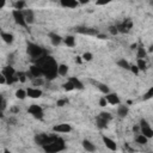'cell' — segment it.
Segmentation results:
<instances>
[{"mask_svg": "<svg viewBox=\"0 0 153 153\" xmlns=\"http://www.w3.org/2000/svg\"><path fill=\"white\" fill-rule=\"evenodd\" d=\"M29 73L31 74V76H32L33 79H35V78H39V76H43L41 68H39L36 63H33V65H31V66L29 67ZM33 79H32V80H33Z\"/></svg>", "mask_w": 153, "mask_h": 153, "instance_id": "cell-16", "label": "cell"}, {"mask_svg": "<svg viewBox=\"0 0 153 153\" xmlns=\"http://www.w3.org/2000/svg\"><path fill=\"white\" fill-rule=\"evenodd\" d=\"M43 94V91L39 87H27L26 88V97L32 98V99H37L41 98Z\"/></svg>", "mask_w": 153, "mask_h": 153, "instance_id": "cell-10", "label": "cell"}, {"mask_svg": "<svg viewBox=\"0 0 153 153\" xmlns=\"http://www.w3.org/2000/svg\"><path fill=\"white\" fill-rule=\"evenodd\" d=\"M35 63L41 68L42 75L48 80H54L57 76V62L53 56L45 54L39 59L35 60Z\"/></svg>", "mask_w": 153, "mask_h": 153, "instance_id": "cell-2", "label": "cell"}, {"mask_svg": "<svg viewBox=\"0 0 153 153\" xmlns=\"http://www.w3.org/2000/svg\"><path fill=\"white\" fill-rule=\"evenodd\" d=\"M68 80L73 84L74 90H75V88H76V90H82V88H84V84L80 81L79 78H76V76H71V78H68Z\"/></svg>", "mask_w": 153, "mask_h": 153, "instance_id": "cell-24", "label": "cell"}, {"mask_svg": "<svg viewBox=\"0 0 153 153\" xmlns=\"http://www.w3.org/2000/svg\"><path fill=\"white\" fill-rule=\"evenodd\" d=\"M135 142L139 143V145H146V143L148 142V139L139 131V133H136V135H135Z\"/></svg>", "mask_w": 153, "mask_h": 153, "instance_id": "cell-25", "label": "cell"}, {"mask_svg": "<svg viewBox=\"0 0 153 153\" xmlns=\"http://www.w3.org/2000/svg\"><path fill=\"white\" fill-rule=\"evenodd\" d=\"M1 73L4 74V76L6 78V84L7 85H11L16 81H18V76H17V72L16 69L13 68V66L8 65V66H5L1 71Z\"/></svg>", "mask_w": 153, "mask_h": 153, "instance_id": "cell-4", "label": "cell"}, {"mask_svg": "<svg viewBox=\"0 0 153 153\" xmlns=\"http://www.w3.org/2000/svg\"><path fill=\"white\" fill-rule=\"evenodd\" d=\"M53 131L56 134H67L72 131V126L69 123H59L53 127Z\"/></svg>", "mask_w": 153, "mask_h": 153, "instance_id": "cell-8", "label": "cell"}, {"mask_svg": "<svg viewBox=\"0 0 153 153\" xmlns=\"http://www.w3.org/2000/svg\"><path fill=\"white\" fill-rule=\"evenodd\" d=\"M16 97H17L18 99H20V100L25 99V98H26V90H24V88H18V90L16 91Z\"/></svg>", "mask_w": 153, "mask_h": 153, "instance_id": "cell-30", "label": "cell"}, {"mask_svg": "<svg viewBox=\"0 0 153 153\" xmlns=\"http://www.w3.org/2000/svg\"><path fill=\"white\" fill-rule=\"evenodd\" d=\"M6 104H7V103H6V99H5L4 96L0 93V110H1V111H4V110L6 109Z\"/></svg>", "mask_w": 153, "mask_h": 153, "instance_id": "cell-37", "label": "cell"}, {"mask_svg": "<svg viewBox=\"0 0 153 153\" xmlns=\"http://www.w3.org/2000/svg\"><path fill=\"white\" fill-rule=\"evenodd\" d=\"M4 84H6V78L4 76L2 73H0V85H4Z\"/></svg>", "mask_w": 153, "mask_h": 153, "instance_id": "cell-42", "label": "cell"}, {"mask_svg": "<svg viewBox=\"0 0 153 153\" xmlns=\"http://www.w3.org/2000/svg\"><path fill=\"white\" fill-rule=\"evenodd\" d=\"M0 37H1V39H2L5 43H7V44H12L13 41H14V36H13V33H11V32L1 31V32H0Z\"/></svg>", "mask_w": 153, "mask_h": 153, "instance_id": "cell-19", "label": "cell"}, {"mask_svg": "<svg viewBox=\"0 0 153 153\" xmlns=\"http://www.w3.org/2000/svg\"><path fill=\"white\" fill-rule=\"evenodd\" d=\"M109 32L111 33V35H118V31H117V27H116V25H111V26H109Z\"/></svg>", "mask_w": 153, "mask_h": 153, "instance_id": "cell-41", "label": "cell"}, {"mask_svg": "<svg viewBox=\"0 0 153 153\" xmlns=\"http://www.w3.org/2000/svg\"><path fill=\"white\" fill-rule=\"evenodd\" d=\"M67 47H69V48H73V47H75V44H76V41H75V37L73 36V35H67L65 38H63V41H62Z\"/></svg>", "mask_w": 153, "mask_h": 153, "instance_id": "cell-22", "label": "cell"}, {"mask_svg": "<svg viewBox=\"0 0 153 153\" xmlns=\"http://www.w3.org/2000/svg\"><path fill=\"white\" fill-rule=\"evenodd\" d=\"M94 85H97V87H98V90L103 93V94H106L108 92H110V90H109V86L108 85H105V84H100V82H96V81H92Z\"/></svg>", "mask_w": 153, "mask_h": 153, "instance_id": "cell-28", "label": "cell"}, {"mask_svg": "<svg viewBox=\"0 0 153 153\" xmlns=\"http://www.w3.org/2000/svg\"><path fill=\"white\" fill-rule=\"evenodd\" d=\"M14 8L16 10H24V8H26V2L24 0H18L14 4Z\"/></svg>", "mask_w": 153, "mask_h": 153, "instance_id": "cell-31", "label": "cell"}, {"mask_svg": "<svg viewBox=\"0 0 153 153\" xmlns=\"http://www.w3.org/2000/svg\"><path fill=\"white\" fill-rule=\"evenodd\" d=\"M112 120V115L110 112H106V111H102L97 117H96V126L99 128V129H104L108 127L109 122Z\"/></svg>", "mask_w": 153, "mask_h": 153, "instance_id": "cell-5", "label": "cell"}, {"mask_svg": "<svg viewBox=\"0 0 153 153\" xmlns=\"http://www.w3.org/2000/svg\"><path fill=\"white\" fill-rule=\"evenodd\" d=\"M2 117H4V111L0 110V118H2Z\"/></svg>", "mask_w": 153, "mask_h": 153, "instance_id": "cell-48", "label": "cell"}, {"mask_svg": "<svg viewBox=\"0 0 153 153\" xmlns=\"http://www.w3.org/2000/svg\"><path fill=\"white\" fill-rule=\"evenodd\" d=\"M135 65L137 66V68H139L140 71H146V68H147V63H146L145 59H137Z\"/></svg>", "mask_w": 153, "mask_h": 153, "instance_id": "cell-29", "label": "cell"}, {"mask_svg": "<svg viewBox=\"0 0 153 153\" xmlns=\"http://www.w3.org/2000/svg\"><path fill=\"white\" fill-rule=\"evenodd\" d=\"M75 30H76V32L82 33V35H92V36L97 35L96 29H90V27H86V26H80V27H76Z\"/></svg>", "mask_w": 153, "mask_h": 153, "instance_id": "cell-20", "label": "cell"}, {"mask_svg": "<svg viewBox=\"0 0 153 153\" xmlns=\"http://www.w3.org/2000/svg\"><path fill=\"white\" fill-rule=\"evenodd\" d=\"M81 145H82L84 149L87 151V152H94V151H96V146H94V143L91 142V141L87 140V139H84L82 142H81Z\"/></svg>", "mask_w": 153, "mask_h": 153, "instance_id": "cell-21", "label": "cell"}, {"mask_svg": "<svg viewBox=\"0 0 153 153\" xmlns=\"http://www.w3.org/2000/svg\"><path fill=\"white\" fill-rule=\"evenodd\" d=\"M112 0H96V5L97 6H105L108 4H110Z\"/></svg>", "mask_w": 153, "mask_h": 153, "instance_id": "cell-40", "label": "cell"}, {"mask_svg": "<svg viewBox=\"0 0 153 153\" xmlns=\"http://www.w3.org/2000/svg\"><path fill=\"white\" fill-rule=\"evenodd\" d=\"M27 112L33 117V118H36V120H43V117H44V111H43V108L41 106V105H38V104H31L30 106H29V109H27Z\"/></svg>", "mask_w": 153, "mask_h": 153, "instance_id": "cell-6", "label": "cell"}, {"mask_svg": "<svg viewBox=\"0 0 153 153\" xmlns=\"http://www.w3.org/2000/svg\"><path fill=\"white\" fill-rule=\"evenodd\" d=\"M75 62H76V63H81V62H82L81 56H76V57H75Z\"/></svg>", "mask_w": 153, "mask_h": 153, "instance_id": "cell-46", "label": "cell"}, {"mask_svg": "<svg viewBox=\"0 0 153 153\" xmlns=\"http://www.w3.org/2000/svg\"><path fill=\"white\" fill-rule=\"evenodd\" d=\"M35 142L42 147L44 152L55 153L66 149V143L62 137H60L56 133L54 134H45L41 133L35 136Z\"/></svg>", "mask_w": 153, "mask_h": 153, "instance_id": "cell-1", "label": "cell"}, {"mask_svg": "<svg viewBox=\"0 0 153 153\" xmlns=\"http://www.w3.org/2000/svg\"><path fill=\"white\" fill-rule=\"evenodd\" d=\"M135 50H136V57H137V59H145V57L147 56V50H146L143 47L140 45V47H137Z\"/></svg>", "mask_w": 153, "mask_h": 153, "instance_id": "cell-27", "label": "cell"}, {"mask_svg": "<svg viewBox=\"0 0 153 153\" xmlns=\"http://www.w3.org/2000/svg\"><path fill=\"white\" fill-rule=\"evenodd\" d=\"M102 140H103V142H104V145L108 149H110V151H116L117 149V143L115 142L114 139H111L106 135H102Z\"/></svg>", "mask_w": 153, "mask_h": 153, "instance_id": "cell-13", "label": "cell"}, {"mask_svg": "<svg viewBox=\"0 0 153 153\" xmlns=\"http://www.w3.org/2000/svg\"><path fill=\"white\" fill-rule=\"evenodd\" d=\"M129 71H130L133 74H135V75H137V74L140 73V69L137 68V66H136V65H130V68H129Z\"/></svg>", "mask_w": 153, "mask_h": 153, "instance_id": "cell-38", "label": "cell"}, {"mask_svg": "<svg viewBox=\"0 0 153 153\" xmlns=\"http://www.w3.org/2000/svg\"><path fill=\"white\" fill-rule=\"evenodd\" d=\"M12 18L14 20V23L19 26H23V27H27L29 25L26 24L25 22V18H24V14H23V11L22 10H13L12 11Z\"/></svg>", "mask_w": 153, "mask_h": 153, "instance_id": "cell-7", "label": "cell"}, {"mask_svg": "<svg viewBox=\"0 0 153 153\" xmlns=\"http://www.w3.org/2000/svg\"><path fill=\"white\" fill-rule=\"evenodd\" d=\"M81 59H82V61H91L92 59H93V55H92V53H90V51H85L82 55H81Z\"/></svg>", "mask_w": 153, "mask_h": 153, "instance_id": "cell-33", "label": "cell"}, {"mask_svg": "<svg viewBox=\"0 0 153 153\" xmlns=\"http://www.w3.org/2000/svg\"><path fill=\"white\" fill-rule=\"evenodd\" d=\"M68 102H69V100H68V98H61V99H57V100H56V105L61 108V106L67 105V104H68Z\"/></svg>", "mask_w": 153, "mask_h": 153, "instance_id": "cell-35", "label": "cell"}, {"mask_svg": "<svg viewBox=\"0 0 153 153\" xmlns=\"http://www.w3.org/2000/svg\"><path fill=\"white\" fill-rule=\"evenodd\" d=\"M153 97V87H149V90L143 94V100H147V99H151Z\"/></svg>", "mask_w": 153, "mask_h": 153, "instance_id": "cell-36", "label": "cell"}, {"mask_svg": "<svg viewBox=\"0 0 153 153\" xmlns=\"http://www.w3.org/2000/svg\"><path fill=\"white\" fill-rule=\"evenodd\" d=\"M23 11V14H24V18H25V22L27 25H31L35 23V12L31 8H24L22 10Z\"/></svg>", "mask_w": 153, "mask_h": 153, "instance_id": "cell-12", "label": "cell"}, {"mask_svg": "<svg viewBox=\"0 0 153 153\" xmlns=\"http://www.w3.org/2000/svg\"><path fill=\"white\" fill-rule=\"evenodd\" d=\"M17 76H18V81L19 82H25L27 80V76H26V73L25 72H19L17 73Z\"/></svg>", "mask_w": 153, "mask_h": 153, "instance_id": "cell-34", "label": "cell"}, {"mask_svg": "<svg viewBox=\"0 0 153 153\" xmlns=\"http://www.w3.org/2000/svg\"><path fill=\"white\" fill-rule=\"evenodd\" d=\"M48 37H49L50 43H51L54 47L60 45V44L62 43V41H63V37H62V36H60V35H59V33H56V32H50V33L48 35Z\"/></svg>", "mask_w": 153, "mask_h": 153, "instance_id": "cell-14", "label": "cell"}, {"mask_svg": "<svg viewBox=\"0 0 153 153\" xmlns=\"http://www.w3.org/2000/svg\"><path fill=\"white\" fill-rule=\"evenodd\" d=\"M68 71H69V67H68L66 63H60V65H57V75L65 76V75L68 74Z\"/></svg>", "mask_w": 153, "mask_h": 153, "instance_id": "cell-23", "label": "cell"}, {"mask_svg": "<svg viewBox=\"0 0 153 153\" xmlns=\"http://www.w3.org/2000/svg\"><path fill=\"white\" fill-rule=\"evenodd\" d=\"M116 114H117V116L118 117H121V118H124L128 114H129V108H128V105H126V104H118V106H117V111H116Z\"/></svg>", "mask_w": 153, "mask_h": 153, "instance_id": "cell-17", "label": "cell"}, {"mask_svg": "<svg viewBox=\"0 0 153 153\" xmlns=\"http://www.w3.org/2000/svg\"><path fill=\"white\" fill-rule=\"evenodd\" d=\"M140 133H141L142 135H145L148 140L153 137V129H152V127H151L149 123L143 124V126H140Z\"/></svg>", "mask_w": 153, "mask_h": 153, "instance_id": "cell-15", "label": "cell"}, {"mask_svg": "<svg viewBox=\"0 0 153 153\" xmlns=\"http://www.w3.org/2000/svg\"><path fill=\"white\" fill-rule=\"evenodd\" d=\"M62 87H63V90H65V91H67V92H69V91H73V90H74V86H73V84H72L69 80H67L66 82H63V84H62Z\"/></svg>", "mask_w": 153, "mask_h": 153, "instance_id": "cell-32", "label": "cell"}, {"mask_svg": "<svg viewBox=\"0 0 153 153\" xmlns=\"http://www.w3.org/2000/svg\"><path fill=\"white\" fill-rule=\"evenodd\" d=\"M117 66L118 67H121L122 69H126V71H129V68H130V63L124 59V57H122V59H120L117 62Z\"/></svg>", "mask_w": 153, "mask_h": 153, "instance_id": "cell-26", "label": "cell"}, {"mask_svg": "<svg viewBox=\"0 0 153 153\" xmlns=\"http://www.w3.org/2000/svg\"><path fill=\"white\" fill-rule=\"evenodd\" d=\"M133 131H134L135 134L139 133V131H140V126H139V124H135V126L133 127Z\"/></svg>", "mask_w": 153, "mask_h": 153, "instance_id": "cell-43", "label": "cell"}, {"mask_svg": "<svg viewBox=\"0 0 153 153\" xmlns=\"http://www.w3.org/2000/svg\"><path fill=\"white\" fill-rule=\"evenodd\" d=\"M98 104H99V106H102V108H105V106L108 105V102H106V99H105V97H104V96H102V97L99 98Z\"/></svg>", "mask_w": 153, "mask_h": 153, "instance_id": "cell-39", "label": "cell"}, {"mask_svg": "<svg viewBox=\"0 0 153 153\" xmlns=\"http://www.w3.org/2000/svg\"><path fill=\"white\" fill-rule=\"evenodd\" d=\"M60 5L65 8H76L79 6V2L76 0H59Z\"/></svg>", "mask_w": 153, "mask_h": 153, "instance_id": "cell-18", "label": "cell"}, {"mask_svg": "<svg viewBox=\"0 0 153 153\" xmlns=\"http://www.w3.org/2000/svg\"><path fill=\"white\" fill-rule=\"evenodd\" d=\"M26 53H27L29 56L32 57L33 60H37V59H39L41 56L48 54L44 48H42L41 45H38V44H36V43H33V42H27Z\"/></svg>", "mask_w": 153, "mask_h": 153, "instance_id": "cell-3", "label": "cell"}, {"mask_svg": "<svg viewBox=\"0 0 153 153\" xmlns=\"http://www.w3.org/2000/svg\"><path fill=\"white\" fill-rule=\"evenodd\" d=\"M78 2H79V5L81 4V5H85V4H87V2H90V0H76Z\"/></svg>", "mask_w": 153, "mask_h": 153, "instance_id": "cell-45", "label": "cell"}, {"mask_svg": "<svg viewBox=\"0 0 153 153\" xmlns=\"http://www.w3.org/2000/svg\"><path fill=\"white\" fill-rule=\"evenodd\" d=\"M6 1H7V0H0V10L5 7V5H6Z\"/></svg>", "mask_w": 153, "mask_h": 153, "instance_id": "cell-44", "label": "cell"}, {"mask_svg": "<svg viewBox=\"0 0 153 153\" xmlns=\"http://www.w3.org/2000/svg\"><path fill=\"white\" fill-rule=\"evenodd\" d=\"M104 97H105L108 104H111V105H118V104L121 103V99H120L118 94L115 93V92H108L106 94H104Z\"/></svg>", "mask_w": 153, "mask_h": 153, "instance_id": "cell-11", "label": "cell"}, {"mask_svg": "<svg viewBox=\"0 0 153 153\" xmlns=\"http://www.w3.org/2000/svg\"><path fill=\"white\" fill-rule=\"evenodd\" d=\"M131 26H133V22L130 19H124L122 23H118L116 25L118 33H127V32H129Z\"/></svg>", "mask_w": 153, "mask_h": 153, "instance_id": "cell-9", "label": "cell"}, {"mask_svg": "<svg viewBox=\"0 0 153 153\" xmlns=\"http://www.w3.org/2000/svg\"><path fill=\"white\" fill-rule=\"evenodd\" d=\"M136 48H137V44H136V43H133V44L130 45V49H131V50H134V49H136Z\"/></svg>", "mask_w": 153, "mask_h": 153, "instance_id": "cell-47", "label": "cell"}]
</instances>
